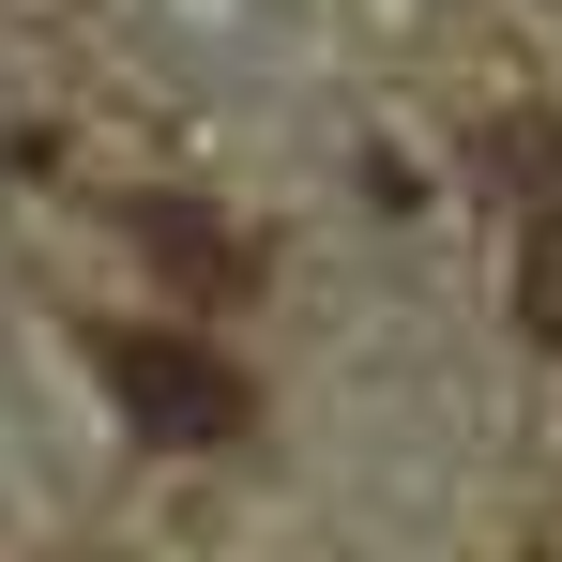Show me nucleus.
Segmentation results:
<instances>
[{
    "label": "nucleus",
    "mask_w": 562,
    "mask_h": 562,
    "mask_svg": "<svg viewBox=\"0 0 562 562\" xmlns=\"http://www.w3.org/2000/svg\"><path fill=\"white\" fill-rule=\"evenodd\" d=\"M92 366H106V395H122V426L168 441V457H244V441H259V380L228 366L213 335H183V319H106Z\"/></svg>",
    "instance_id": "1"
},
{
    "label": "nucleus",
    "mask_w": 562,
    "mask_h": 562,
    "mask_svg": "<svg viewBox=\"0 0 562 562\" xmlns=\"http://www.w3.org/2000/svg\"><path fill=\"white\" fill-rule=\"evenodd\" d=\"M153 259H183V274L213 289V304H228V289H244V259H228V244H213V228H198L183 198H168V213H153Z\"/></svg>",
    "instance_id": "2"
}]
</instances>
